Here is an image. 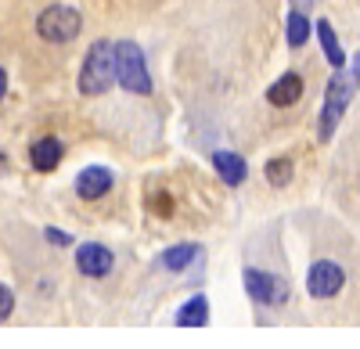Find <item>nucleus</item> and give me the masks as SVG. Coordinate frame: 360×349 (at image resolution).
Returning a JSON list of instances; mask_svg holds the SVG:
<instances>
[{
    "label": "nucleus",
    "instance_id": "nucleus-1",
    "mask_svg": "<svg viewBox=\"0 0 360 349\" xmlns=\"http://www.w3.org/2000/svg\"><path fill=\"white\" fill-rule=\"evenodd\" d=\"M119 83V62H115V44L108 40H94L79 65V76H76V86L79 94L86 98H98V94H108L112 86Z\"/></svg>",
    "mask_w": 360,
    "mask_h": 349
},
{
    "label": "nucleus",
    "instance_id": "nucleus-2",
    "mask_svg": "<svg viewBox=\"0 0 360 349\" xmlns=\"http://www.w3.org/2000/svg\"><path fill=\"white\" fill-rule=\"evenodd\" d=\"M356 83H360V79H356L353 72H346V69H339L332 79H328V86H324V105H321V119H317V137H321V140H332V137H335L342 115H346V108H349V101H353V94H356Z\"/></svg>",
    "mask_w": 360,
    "mask_h": 349
},
{
    "label": "nucleus",
    "instance_id": "nucleus-3",
    "mask_svg": "<svg viewBox=\"0 0 360 349\" xmlns=\"http://www.w3.org/2000/svg\"><path fill=\"white\" fill-rule=\"evenodd\" d=\"M115 62H119V86L130 94H152V72H148L144 51L134 40H119L115 44Z\"/></svg>",
    "mask_w": 360,
    "mask_h": 349
},
{
    "label": "nucleus",
    "instance_id": "nucleus-4",
    "mask_svg": "<svg viewBox=\"0 0 360 349\" xmlns=\"http://www.w3.org/2000/svg\"><path fill=\"white\" fill-rule=\"evenodd\" d=\"M79 29H83V18H79V11L69 8V4H51V8H44L40 18H37V33H40L47 44H69V40L79 37Z\"/></svg>",
    "mask_w": 360,
    "mask_h": 349
},
{
    "label": "nucleus",
    "instance_id": "nucleus-5",
    "mask_svg": "<svg viewBox=\"0 0 360 349\" xmlns=\"http://www.w3.org/2000/svg\"><path fill=\"white\" fill-rule=\"evenodd\" d=\"M242 281H245V292L249 299L263 303V306H285L288 303V284L266 270H256V267H245L242 270Z\"/></svg>",
    "mask_w": 360,
    "mask_h": 349
},
{
    "label": "nucleus",
    "instance_id": "nucleus-6",
    "mask_svg": "<svg viewBox=\"0 0 360 349\" xmlns=\"http://www.w3.org/2000/svg\"><path fill=\"white\" fill-rule=\"evenodd\" d=\"M342 284H346V270L339 263H332V259H317V263H310V270H307V292L314 299L339 296Z\"/></svg>",
    "mask_w": 360,
    "mask_h": 349
},
{
    "label": "nucleus",
    "instance_id": "nucleus-7",
    "mask_svg": "<svg viewBox=\"0 0 360 349\" xmlns=\"http://www.w3.org/2000/svg\"><path fill=\"white\" fill-rule=\"evenodd\" d=\"M112 267H115V256H112L108 245H101V242H83V245L76 249V270H79L83 277H108Z\"/></svg>",
    "mask_w": 360,
    "mask_h": 349
},
{
    "label": "nucleus",
    "instance_id": "nucleus-8",
    "mask_svg": "<svg viewBox=\"0 0 360 349\" xmlns=\"http://www.w3.org/2000/svg\"><path fill=\"white\" fill-rule=\"evenodd\" d=\"M112 184H115V177H112L108 166H86V169H79V177H76V195L83 202H98V198H105L112 191Z\"/></svg>",
    "mask_w": 360,
    "mask_h": 349
},
{
    "label": "nucleus",
    "instance_id": "nucleus-9",
    "mask_svg": "<svg viewBox=\"0 0 360 349\" xmlns=\"http://www.w3.org/2000/svg\"><path fill=\"white\" fill-rule=\"evenodd\" d=\"M65 159V144L58 137H40L33 140V148H29V162H33L37 173H54Z\"/></svg>",
    "mask_w": 360,
    "mask_h": 349
},
{
    "label": "nucleus",
    "instance_id": "nucleus-10",
    "mask_svg": "<svg viewBox=\"0 0 360 349\" xmlns=\"http://www.w3.org/2000/svg\"><path fill=\"white\" fill-rule=\"evenodd\" d=\"M213 169L227 187H242L249 180V162L238 152H213Z\"/></svg>",
    "mask_w": 360,
    "mask_h": 349
},
{
    "label": "nucleus",
    "instance_id": "nucleus-11",
    "mask_svg": "<svg viewBox=\"0 0 360 349\" xmlns=\"http://www.w3.org/2000/svg\"><path fill=\"white\" fill-rule=\"evenodd\" d=\"M299 98H303V76L299 72H285L281 79H274L266 86V101L274 108H292Z\"/></svg>",
    "mask_w": 360,
    "mask_h": 349
},
{
    "label": "nucleus",
    "instance_id": "nucleus-12",
    "mask_svg": "<svg viewBox=\"0 0 360 349\" xmlns=\"http://www.w3.org/2000/svg\"><path fill=\"white\" fill-rule=\"evenodd\" d=\"M317 40H321V51L328 58V65H332L335 72L346 69V51H342V44H339V37H335V29H332V22H328V18L317 22Z\"/></svg>",
    "mask_w": 360,
    "mask_h": 349
},
{
    "label": "nucleus",
    "instance_id": "nucleus-13",
    "mask_svg": "<svg viewBox=\"0 0 360 349\" xmlns=\"http://www.w3.org/2000/svg\"><path fill=\"white\" fill-rule=\"evenodd\" d=\"M176 328H205L209 324V299L205 296H191L184 306L176 310Z\"/></svg>",
    "mask_w": 360,
    "mask_h": 349
},
{
    "label": "nucleus",
    "instance_id": "nucleus-14",
    "mask_svg": "<svg viewBox=\"0 0 360 349\" xmlns=\"http://www.w3.org/2000/svg\"><path fill=\"white\" fill-rule=\"evenodd\" d=\"M195 256H198V245L195 242H180V245H169L166 252H162V267L166 270H188L191 263H195Z\"/></svg>",
    "mask_w": 360,
    "mask_h": 349
},
{
    "label": "nucleus",
    "instance_id": "nucleus-15",
    "mask_svg": "<svg viewBox=\"0 0 360 349\" xmlns=\"http://www.w3.org/2000/svg\"><path fill=\"white\" fill-rule=\"evenodd\" d=\"M263 173H266V184L270 187H288L292 184V159L288 155H278V159H270L266 166H263Z\"/></svg>",
    "mask_w": 360,
    "mask_h": 349
},
{
    "label": "nucleus",
    "instance_id": "nucleus-16",
    "mask_svg": "<svg viewBox=\"0 0 360 349\" xmlns=\"http://www.w3.org/2000/svg\"><path fill=\"white\" fill-rule=\"evenodd\" d=\"M285 29H288V47H303V44L310 40V18H307L303 11H295V8H292Z\"/></svg>",
    "mask_w": 360,
    "mask_h": 349
},
{
    "label": "nucleus",
    "instance_id": "nucleus-17",
    "mask_svg": "<svg viewBox=\"0 0 360 349\" xmlns=\"http://www.w3.org/2000/svg\"><path fill=\"white\" fill-rule=\"evenodd\" d=\"M148 209H152L155 216H162V220H169L173 216V195L169 191H152L148 195Z\"/></svg>",
    "mask_w": 360,
    "mask_h": 349
},
{
    "label": "nucleus",
    "instance_id": "nucleus-18",
    "mask_svg": "<svg viewBox=\"0 0 360 349\" xmlns=\"http://www.w3.org/2000/svg\"><path fill=\"white\" fill-rule=\"evenodd\" d=\"M11 310H15V292H11L8 284H0V324L11 317Z\"/></svg>",
    "mask_w": 360,
    "mask_h": 349
},
{
    "label": "nucleus",
    "instance_id": "nucleus-19",
    "mask_svg": "<svg viewBox=\"0 0 360 349\" xmlns=\"http://www.w3.org/2000/svg\"><path fill=\"white\" fill-rule=\"evenodd\" d=\"M44 238H47L51 245H58V249H69V245H72V235H65V230H58V227H47Z\"/></svg>",
    "mask_w": 360,
    "mask_h": 349
},
{
    "label": "nucleus",
    "instance_id": "nucleus-20",
    "mask_svg": "<svg viewBox=\"0 0 360 349\" xmlns=\"http://www.w3.org/2000/svg\"><path fill=\"white\" fill-rule=\"evenodd\" d=\"M4 94H8V72L0 69V101H4Z\"/></svg>",
    "mask_w": 360,
    "mask_h": 349
},
{
    "label": "nucleus",
    "instance_id": "nucleus-21",
    "mask_svg": "<svg viewBox=\"0 0 360 349\" xmlns=\"http://www.w3.org/2000/svg\"><path fill=\"white\" fill-rule=\"evenodd\" d=\"M4 173H8V155L0 152V177H4Z\"/></svg>",
    "mask_w": 360,
    "mask_h": 349
},
{
    "label": "nucleus",
    "instance_id": "nucleus-22",
    "mask_svg": "<svg viewBox=\"0 0 360 349\" xmlns=\"http://www.w3.org/2000/svg\"><path fill=\"white\" fill-rule=\"evenodd\" d=\"M353 76L360 79V51H356V58H353Z\"/></svg>",
    "mask_w": 360,
    "mask_h": 349
}]
</instances>
